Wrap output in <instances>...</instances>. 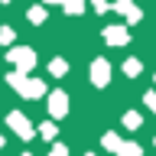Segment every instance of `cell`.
Wrapping results in <instances>:
<instances>
[{"label": "cell", "instance_id": "2", "mask_svg": "<svg viewBox=\"0 0 156 156\" xmlns=\"http://www.w3.org/2000/svg\"><path fill=\"white\" fill-rule=\"evenodd\" d=\"M7 58L20 68V72H26V68L36 65V55H33V49H13V52H7Z\"/></svg>", "mask_w": 156, "mask_h": 156}, {"label": "cell", "instance_id": "15", "mask_svg": "<svg viewBox=\"0 0 156 156\" xmlns=\"http://www.w3.org/2000/svg\"><path fill=\"white\" fill-rule=\"evenodd\" d=\"M0 42H13V29H0Z\"/></svg>", "mask_w": 156, "mask_h": 156}, {"label": "cell", "instance_id": "17", "mask_svg": "<svg viewBox=\"0 0 156 156\" xmlns=\"http://www.w3.org/2000/svg\"><path fill=\"white\" fill-rule=\"evenodd\" d=\"M94 10H101V13H104V10H111V3H107V0H94Z\"/></svg>", "mask_w": 156, "mask_h": 156}, {"label": "cell", "instance_id": "4", "mask_svg": "<svg viewBox=\"0 0 156 156\" xmlns=\"http://www.w3.org/2000/svg\"><path fill=\"white\" fill-rule=\"evenodd\" d=\"M65 111H68L65 91H52V94H49V114L52 117H65Z\"/></svg>", "mask_w": 156, "mask_h": 156}, {"label": "cell", "instance_id": "5", "mask_svg": "<svg viewBox=\"0 0 156 156\" xmlns=\"http://www.w3.org/2000/svg\"><path fill=\"white\" fill-rule=\"evenodd\" d=\"M104 146H111V150L120 153V156H140V146L136 143H120L117 136H104Z\"/></svg>", "mask_w": 156, "mask_h": 156}, {"label": "cell", "instance_id": "21", "mask_svg": "<svg viewBox=\"0 0 156 156\" xmlns=\"http://www.w3.org/2000/svg\"><path fill=\"white\" fill-rule=\"evenodd\" d=\"M3 3H10V0H3Z\"/></svg>", "mask_w": 156, "mask_h": 156}, {"label": "cell", "instance_id": "20", "mask_svg": "<svg viewBox=\"0 0 156 156\" xmlns=\"http://www.w3.org/2000/svg\"><path fill=\"white\" fill-rule=\"evenodd\" d=\"M0 146H3V136H0Z\"/></svg>", "mask_w": 156, "mask_h": 156}, {"label": "cell", "instance_id": "22", "mask_svg": "<svg viewBox=\"0 0 156 156\" xmlns=\"http://www.w3.org/2000/svg\"><path fill=\"white\" fill-rule=\"evenodd\" d=\"M23 156H29V153H23Z\"/></svg>", "mask_w": 156, "mask_h": 156}, {"label": "cell", "instance_id": "10", "mask_svg": "<svg viewBox=\"0 0 156 156\" xmlns=\"http://www.w3.org/2000/svg\"><path fill=\"white\" fill-rule=\"evenodd\" d=\"M49 72H52V75H65V72H68V65L62 62V58H55V62H49Z\"/></svg>", "mask_w": 156, "mask_h": 156}, {"label": "cell", "instance_id": "7", "mask_svg": "<svg viewBox=\"0 0 156 156\" xmlns=\"http://www.w3.org/2000/svg\"><path fill=\"white\" fill-rule=\"evenodd\" d=\"M104 39L107 42H127V29L124 26H111V29H104Z\"/></svg>", "mask_w": 156, "mask_h": 156}, {"label": "cell", "instance_id": "6", "mask_svg": "<svg viewBox=\"0 0 156 156\" xmlns=\"http://www.w3.org/2000/svg\"><path fill=\"white\" fill-rule=\"evenodd\" d=\"M91 81L94 85H107L111 81V65H107L104 58H98L94 65H91Z\"/></svg>", "mask_w": 156, "mask_h": 156}, {"label": "cell", "instance_id": "13", "mask_svg": "<svg viewBox=\"0 0 156 156\" xmlns=\"http://www.w3.org/2000/svg\"><path fill=\"white\" fill-rule=\"evenodd\" d=\"M124 127H140V114H124Z\"/></svg>", "mask_w": 156, "mask_h": 156}, {"label": "cell", "instance_id": "19", "mask_svg": "<svg viewBox=\"0 0 156 156\" xmlns=\"http://www.w3.org/2000/svg\"><path fill=\"white\" fill-rule=\"evenodd\" d=\"M46 3H62V0H46Z\"/></svg>", "mask_w": 156, "mask_h": 156}, {"label": "cell", "instance_id": "8", "mask_svg": "<svg viewBox=\"0 0 156 156\" xmlns=\"http://www.w3.org/2000/svg\"><path fill=\"white\" fill-rule=\"evenodd\" d=\"M114 7H117V10H120V13H127V16L133 20V23H136V20H140V10H136V7H133V3H127V0H120V3H114Z\"/></svg>", "mask_w": 156, "mask_h": 156}, {"label": "cell", "instance_id": "18", "mask_svg": "<svg viewBox=\"0 0 156 156\" xmlns=\"http://www.w3.org/2000/svg\"><path fill=\"white\" fill-rule=\"evenodd\" d=\"M146 104H150V107H153V111H156V94H153V91L146 94Z\"/></svg>", "mask_w": 156, "mask_h": 156}, {"label": "cell", "instance_id": "14", "mask_svg": "<svg viewBox=\"0 0 156 156\" xmlns=\"http://www.w3.org/2000/svg\"><path fill=\"white\" fill-rule=\"evenodd\" d=\"M29 20H33V23H42V7H36V10H29Z\"/></svg>", "mask_w": 156, "mask_h": 156}, {"label": "cell", "instance_id": "12", "mask_svg": "<svg viewBox=\"0 0 156 156\" xmlns=\"http://www.w3.org/2000/svg\"><path fill=\"white\" fill-rule=\"evenodd\" d=\"M81 7H85L81 0H68V3H65V13H81Z\"/></svg>", "mask_w": 156, "mask_h": 156}, {"label": "cell", "instance_id": "9", "mask_svg": "<svg viewBox=\"0 0 156 156\" xmlns=\"http://www.w3.org/2000/svg\"><path fill=\"white\" fill-rule=\"evenodd\" d=\"M39 133L46 136V140H55V133H58V127H55V124H52V120H46V124L39 127Z\"/></svg>", "mask_w": 156, "mask_h": 156}, {"label": "cell", "instance_id": "3", "mask_svg": "<svg viewBox=\"0 0 156 156\" xmlns=\"http://www.w3.org/2000/svg\"><path fill=\"white\" fill-rule=\"evenodd\" d=\"M7 124L13 127V130H16V133L23 136V140H29V136H36V130H33V124H29V120H26L23 114H20V111H13V114L7 117Z\"/></svg>", "mask_w": 156, "mask_h": 156}, {"label": "cell", "instance_id": "1", "mask_svg": "<svg viewBox=\"0 0 156 156\" xmlns=\"http://www.w3.org/2000/svg\"><path fill=\"white\" fill-rule=\"evenodd\" d=\"M10 85L16 88L20 94H26V98H39L42 91H46V85H42V81H36V78H26L23 72H13V75H10Z\"/></svg>", "mask_w": 156, "mask_h": 156}, {"label": "cell", "instance_id": "16", "mask_svg": "<svg viewBox=\"0 0 156 156\" xmlns=\"http://www.w3.org/2000/svg\"><path fill=\"white\" fill-rule=\"evenodd\" d=\"M52 156H68V150L62 143H55V146H52Z\"/></svg>", "mask_w": 156, "mask_h": 156}, {"label": "cell", "instance_id": "11", "mask_svg": "<svg viewBox=\"0 0 156 156\" xmlns=\"http://www.w3.org/2000/svg\"><path fill=\"white\" fill-rule=\"evenodd\" d=\"M124 72H127V75H136V72H140V62H136V58H127V62H124Z\"/></svg>", "mask_w": 156, "mask_h": 156}]
</instances>
